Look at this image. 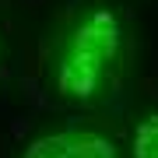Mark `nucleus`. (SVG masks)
Returning <instances> with one entry per match:
<instances>
[{
	"instance_id": "nucleus-2",
	"label": "nucleus",
	"mask_w": 158,
	"mask_h": 158,
	"mask_svg": "<svg viewBox=\"0 0 158 158\" xmlns=\"http://www.w3.org/2000/svg\"><path fill=\"white\" fill-rule=\"evenodd\" d=\"M21 158H119V151L98 130H53L35 137Z\"/></svg>"
},
{
	"instance_id": "nucleus-3",
	"label": "nucleus",
	"mask_w": 158,
	"mask_h": 158,
	"mask_svg": "<svg viewBox=\"0 0 158 158\" xmlns=\"http://www.w3.org/2000/svg\"><path fill=\"white\" fill-rule=\"evenodd\" d=\"M134 158H158V113L144 116L134 130V144H130Z\"/></svg>"
},
{
	"instance_id": "nucleus-1",
	"label": "nucleus",
	"mask_w": 158,
	"mask_h": 158,
	"mask_svg": "<svg viewBox=\"0 0 158 158\" xmlns=\"http://www.w3.org/2000/svg\"><path fill=\"white\" fill-rule=\"evenodd\" d=\"M123 46V28H119L113 11H91L70 28L63 39L60 60H56V88L63 98H91L109 77L113 63Z\"/></svg>"
}]
</instances>
